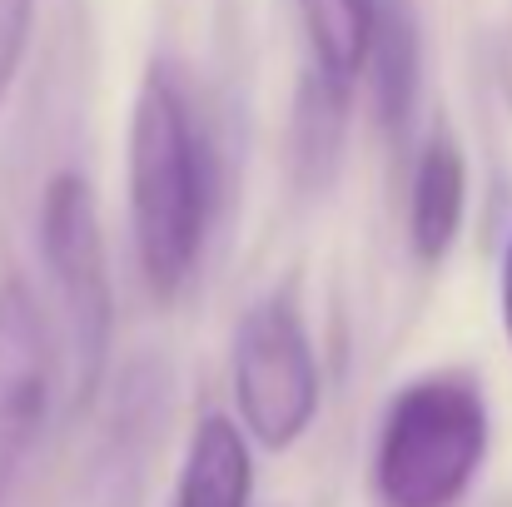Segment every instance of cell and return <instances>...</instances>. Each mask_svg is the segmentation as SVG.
I'll use <instances>...</instances> for the list:
<instances>
[{"mask_svg":"<svg viewBox=\"0 0 512 507\" xmlns=\"http://www.w3.org/2000/svg\"><path fill=\"white\" fill-rule=\"evenodd\" d=\"M30 10H35V0H0V100L15 85V70H20V55L30 40Z\"/></svg>","mask_w":512,"mask_h":507,"instance_id":"11","label":"cell"},{"mask_svg":"<svg viewBox=\"0 0 512 507\" xmlns=\"http://www.w3.org/2000/svg\"><path fill=\"white\" fill-rule=\"evenodd\" d=\"M40 254H45V269H50V284L60 299L70 403L90 408V398L105 383V358H110V274H105L95 189L75 169H60L45 184Z\"/></svg>","mask_w":512,"mask_h":507,"instance_id":"3","label":"cell"},{"mask_svg":"<svg viewBox=\"0 0 512 507\" xmlns=\"http://www.w3.org/2000/svg\"><path fill=\"white\" fill-rule=\"evenodd\" d=\"M299 15H304V30H309L314 70H324V75L348 85L363 65L373 0H299Z\"/></svg>","mask_w":512,"mask_h":507,"instance_id":"10","label":"cell"},{"mask_svg":"<svg viewBox=\"0 0 512 507\" xmlns=\"http://www.w3.org/2000/svg\"><path fill=\"white\" fill-rule=\"evenodd\" d=\"M488 458V403L468 373L413 378L383 418L373 488L388 507H453Z\"/></svg>","mask_w":512,"mask_h":507,"instance_id":"2","label":"cell"},{"mask_svg":"<svg viewBox=\"0 0 512 507\" xmlns=\"http://www.w3.org/2000/svg\"><path fill=\"white\" fill-rule=\"evenodd\" d=\"M55 393V343L40 299L25 279H0V507L10 503L15 478L45 428Z\"/></svg>","mask_w":512,"mask_h":507,"instance_id":"5","label":"cell"},{"mask_svg":"<svg viewBox=\"0 0 512 507\" xmlns=\"http://www.w3.org/2000/svg\"><path fill=\"white\" fill-rule=\"evenodd\" d=\"M503 324H508V343H512V239H508V259H503Z\"/></svg>","mask_w":512,"mask_h":507,"instance_id":"12","label":"cell"},{"mask_svg":"<svg viewBox=\"0 0 512 507\" xmlns=\"http://www.w3.org/2000/svg\"><path fill=\"white\" fill-rule=\"evenodd\" d=\"M363 60L373 70L368 80H373L378 125L393 145H403V135L413 130V110H418V25L403 0H373Z\"/></svg>","mask_w":512,"mask_h":507,"instance_id":"7","label":"cell"},{"mask_svg":"<svg viewBox=\"0 0 512 507\" xmlns=\"http://www.w3.org/2000/svg\"><path fill=\"white\" fill-rule=\"evenodd\" d=\"M343 125H348V85L309 70L294 100V174L304 189H329L343 160Z\"/></svg>","mask_w":512,"mask_h":507,"instance_id":"9","label":"cell"},{"mask_svg":"<svg viewBox=\"0 0 512 507\" xmlns=\"http://www.w3.org/2000/svg\"><path fill=\"white\" fill-rule=\"evenodd\" d=\"M234 403L264 453L294 448L319 413V363L289 289L249 304L234 329Z\"/></svg>","mask_w":512,"mask_h":507,"instance_id":"4","label":"cell"},{"mask_svg":"<svg viewBox=\"0 0 512 507\" xmlns=\"http://www.w3.org/2000/svg\"><path fill=\"white\" fill-rule=\"evenodd\" d=\"M249 493H254L249 443L224 413H209L189 438V458L170 507H249Z\"/></svg>","mask_w":512,"mask_h":507,"instance_id":"8","label":"cell"},{"mask_svg":"<svg viewBox=\"0 0 512 507\" xmlns=\"http://www.w3.org/2000/svg\"><path fill=\"white\" fill-rule=\"evenodd\" d=\"M468 209V169L453 135H428L413 165V194H408V244L418 264H438L463 229Z\"/></svg>","mask_w":512,"mask_h":507,"instance_id":"6","label":"cell"},{"mask_svg":"<svg viewBox=\"0 0 512 507\" xmlns=\"http://www.w3.org/2000/svg\"><path fill=\"white\" fill-rule=\"evenodd\" d=\"M214 165L209 140L174 70L150 65L130 115V234L140 279L155 299H174L209 239Z\"/></svg>","mask_w":512,"mask_h":507,"instance_id":"1","label":"cell"}]
</instances>
